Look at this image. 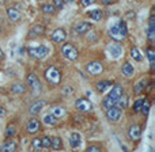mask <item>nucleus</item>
<instances>
[{"mask_svg":"<svg viewBox=\"0 0 155 152\" xmlns=\"http://www.w3.org/2000/svg\"><path fill=\"white\" fill-rule=\"evenodd\" d=\"M44 31H45V27L41 26V24H35V26L31 29V33L35 35V37H38V35H42Z\"/></svg>","mask_w":155,"mask_h":152,"instance_id":"obj_29","label":"nucleus"},{"mask_svg":"<svg viewBox=\"0 0 155 152\" xmlns=\"http://www.w3.org/2000/svg\"><path fill=\"white\" fill-rule=\"evenodd\" d=\"M143 101H144V99H137V101L134 103V112L135 113H140V110H142Z\"/></svg>","mask_w":155,"mask_h":152,"instance_id":"obj_37","label":"nucleus"},{"mask_svg":"<svg viewBox=\"0 0 155 152\" xmlns=\"http://www.w3.org/2000/svg\"><path fill=\"white\" fill-rule=\"evenodd\" d=\"M63 56L65 57L67 60H71V61H75V60L79 57V52L72 44H65L61 49Z\"/></svg>","mask_w":155,"mask_h":152,"instance_id":"obj_4","label":"nucleus"},{"mask_svg":"<svg viewBox=\"0 0 155 152\" xmlns=\"http://www.w3.org/2000/svg\"><path fill=\"white\" fill-rule=\"evenodd\" d=\"M4 114H5V109L3 106H0V117H3Z\"/></svg>","mask_w":155,"mask_h":152,"instance_id":"obj_42","label":"nucleus"},{"mask_svg":"<svg viewBox=\"0 0 155 152\" xmlns=\"http://www.w3.org/2000/svg\"><path fill=\"white\" fill-rule=\"evenodd\" d=\"M26 83L33 91H35V92H40L41 91L40 79H38V76L35 75V73H29L27 77H26Z\"/></svg>","mask_w":155,"mask_h":152,"instance_id":"obj_5","label":"nucleus"},{"mask_svg":"<svg viewBox=\"0 0 155 152\" xmlns=\"http://www.w3.org/2000/svg\"><path fill=\"white\" fill-rule=\"evenodd\" d=\"M101 2H102V3H104V4H105V5H109V4H110V3H112V0H101Z\"/></svg>","mask_w":155,"mask_h":152,"instance_id":"obj_43","label":"nucleus"},{"mask_svg":"<svg viewBox=\"0 0 155 152\" xmlns=\"http://www.w3.org/2000/svg\"><path fill=\"white\" fill-rule=\"evenodd\" d=\"M144 87H146V82H144V80H142V82H139L136 86H135V88H134L135 94H140L143 90H144Z\"/></svg>","mask_w":155,"mask_h":152,"instance_id":"obj_36","label":"nucleus"},{"mask_svg":"<svg viewBox=\"0 0 155 152\" xmlns=\"http://www.w3.org/2000/svg\"><path fill=\"white\" fill-rule=\"evenodd\" d=\"M41 8H42L44 14H49V15H52V14L56 12V8H54L53 4H45V5H42Z\"/></svg>","mask_w":155,"mask_h":152,"instance_id":"obj_30","label":"nucleus"},{"mask_svg":"<svg viewBox=\"0 0 155 152\" xmlns=\"http://www.w3.org/2000/svg\"><path fill=\"white\" fill-rule=\"evenodd\" d=\"M52 41L56 44H61L65 41V38H67V33L64 31V29H56L53 33H52L51 35Z\"/></svg>","mask_w":155,"mask_h":152,"instance_id":"obj_10","label":"nucleus"},{"mask_svg":"<svg viewBox=\"0 0 155 152\" xmlns=\"http://www.w3.org/2000/svg\"><path fill=\"white\" fill-rule=\"evenodd\" d=\"M27 132H29L30 134H34L37 133V132L41 131V122L37 120V118H31V120L27 122Z\"/></svg>","mask_w":155,"mask_h":152,"instance_id":"obj_11","label":"nucleus"},{"mask_svg":"<svg viewBox=\"0 0 155 152\" xmlns=\"http://www.w3.org/2000/svg\"><path fill=\"white\" fill-rule=\"evenodd\" d=\"M147 35H148V42L154 44V41H155V26H148Z\"/></svg>","mask_w":155,"mask_h":152,"instance_id":"obj_31","label":"nucleus"},{"mask_svg":"<svg viewBox=\"0 0 155 152\" xmlns=\"http://www.w3.org/2000/svg\"><path fill=\"white\" fill-rule=\"evenodd\" d=\"M18 150V143L16 141H7L0 147V151L3 152H14Z\"/></svg>","mask_w":155,"mask_h":152,"instance_id":"obj_16","label":"nucleus"},{"mask_svg":"<svg viewBox=\"0 0 155 152\" xmlns=\"http://www.w3.org/2000/svg\"><path fill=\"white\" fill-rule=\"evenodd\" d=\"M5 137H14L16 134V128L15 125H8L7 128H5V132H4Z\"/></svg>","mask_w":155,"mask_h":152,"instance_id":"obj_28","label":"nucleus"},{"mask_svg":"<svg viewBox=\"0 0 155 152\" xmlns=\"http://www.w3.org/2000/svg\"><path fill=\"white\" fill-rule=\"evenodd\" d=\"M3 57H4V54H3V50H2V49H0V60H2Z\"/></svg>","mask_w":155,"mask_h":152,"instance_id":"obj_44","label":"nucleus"},{"mask_svg":"<svg viewBox=\"0 0 155 152\" xmlns=\"http://www.w3.org/2000/svg\"><path fill=\"white\" fill-rule=\"evenodd\" d=\"M41 145H42V150H48L51 148V137L45 136L41 139Z\"/></svg>","mask_w":155,"mask_h":152,"instance_id":"obj_35","label":"nucleus"},{"mask_svg":"<svg viewBox=\"0 0 155 152\" xmlns=\"http://www.w3.org/2000/svg\"><path fill=\"white\" fill-rule=\"evenodd\" d=\"M31 148L33 150H35V151H40V150H42V145H41V139H33V141H31Z\"/></svg>","mask_w":155,"mask_h":152,"instance_id":"obj_34","label":"nucleus"},{"mask_svg":"<svg viewBox=\"0 0 155 152\" xmlns=\"http://www.w3.org/2000/svg\"><path fill=\"white\" fill-rule=\"evenodd\" d=\"M51 148H53L54 151H59L63 148V141L60 137H53L51 139Z\"/></svg>","mask_w":155,"mask_h":152,"instance_id":"obj_21","label":"nucleus"},{"mask_svg":"<svg viewBox=\"0 0 155 152\" xmlns=\"http://www.w3.org/2000/svg\"><path fill=\"white\" fill-rule=\"evenodd\" d=\"M123 73L125 76H132V75H134V67H132V64H129V63H124Z\"/></svg>","mask_w":155,"mask_h":152,"instance_id":"obj_25","label":"nucleus"},{"mask_svg":"<svg viewBox=\"0 0 155 152\" xmlns=\"http://www.w3.org/2000/svg\"><path fill=\"white\" fill-rule=\"evenodd\" d=\"M87 151H90V152H98V151H101V148H99L98 145H90V147L87 148Z\"/></svg>","mask_w":155,"mask_h":152,"instance_id":"obj_41","label":"nucleus"},{"mask_svg":"<svg viewBox=\"0 0 155 152\" xmlns=\"http://www.w3.org/2000/svg\"><path fill=\"white\" fill-rule=\"evenodd\" d=\"M121 52H123L121 46H118V45H112V46H110V54H112L114 59H117V57L120 56Z\"/></svg>","mask_w":155,"mask_h":152,"instance_id":"obj_26","label":"nucleus"},{"mask_svg":"<svg viewBox=\"0 0 155 152\" xmlns=\"http://www.w3.org/2000/svg\"><path fill=\"white\" fill-rule=\"evenodd\" d=\"M0 33H2V27H0Z\"/></svg>","mask_w":155,"mask_h":152,"instance_id":"obj_45","label":"nucleus"},{"mask_svg":"<svg viewBox=\"0 0 155 152\" xmlns=\"http://www.w3.org/2000/svg\"><path fill=\"white\" fill-rule=\"evenodd\" d=\"M127 106H128V96L123 94V95L117 99V102H116V107H118V109L123 110V109H125Z\"/></svg>","mask_w":155,"mask_h":152,"instance_id":"obj_20","label":"nucleus"},{"mask_svg":"<svg viewBox=\"0 0 155 152\" xmlns=\"http://www.w3.org/2000/svg\"><path fill=\"white\" fill-rule=\"evenodd\" d=\"M75 107L79 112H88V110H91V107H93V103L86 98H79V99H76V102H75Z\"/></svg>","mask_w":155,"mask_h":152,"instance_id":"obj_7","label":"nucleus"},{"mask_svg":"<svg viewBox=\"0 0 155 152\" xmlns=\"http://www.w3.org/2000/svg\"><path fill=\"white\" fill-rule=\"evenodd\" d=\"M45 79L48 80L51 84H59L61 82V72L57 70L56 67H49L45 71Z\"/></svg>","mask_w":155,"mask_h":152,"instance_id":"obj_2","label":"nucleus"},{"mask_svg":"<svg viewBox=\"0 0 155 152\" xmlns=\"http://www.w3.org/2000/svg\"><path fill=\"white\" fill-rule=\"evenodd\" d=\"M150 107H151V105H150V102H148V99L146 98L144 101H143V105H142V110L140 112L143 113L144 115H147L148 114V112H150Z\"/></svg>","mask_w":155,"mask_h":152,"instance_id":"obj_33","label":"nucleus"},{"mask_svg":"<svg viewBox=\"0 0 155 152\" xmlns=\"http://www.w3.org/2000/svg\"><path fill=\"white\" fill-rule=\"evenodd\" d=\"M44 124L49 125V126H54L57 124V118L54 117L53 114H46L45 117H44Z\"/></svg>","mask_w":155,"mask_h":152,"instance_id":"obj_23","label":"nucleus"},{"mask_svg":"<svg viewBox=\"0 0 155 152\" xmlns=\"http://www.w3.org/2000/svg\"><path fill=\"white\" fill-rule=\"evenodd\" d=\"M46 106L45 101H37L35 103L31 105V107H30V114L31 115H38L41 112H42V109Z\"/></svg>","mask_w":155,"mask_h":152,"instance_id":"obj_13","label":"nucleus"},{"mask_svg":"<svg viewBox=\"0 0 155 152\" xmlns=\"http://www.w3.org/2000/svg\"><path fill=\"white\" fill-rule=\"evenodd\" d=\"M109 34H110V37L112 38H114V40H123V35L120 34V30H118V26L116 24V26H112V29H110V31H109Z\"/></svg>","mask_w":155,"mask_h":152,"instance_id":"obj_24","label":"nucleus"},{"mask_svg":"<svg viewBox=\"0 0 155 152\" xmlns=\"http://www.w3.org/2000/svg\"><path fill=\"white\" fill-rule=\"evenodd\" d=\"M118 26V30H120V34L123 35V38H125L127 35H128V29H127V23L124 21H121L120 23L117 24Z\"/></svg>","mask_w":155,"mask_h":152,"instance_id":"obj_27","label":"nucleus"},{"mask_svg":"<svg viewBox=\"0 0 155 152\" xmlns=\"http://www.w3.org/2000/svg\"><path fill=\"white\" fill-rule=\"evenodd\" d=\"M53 5L56 10H61L64 7V0H53Z\"/></svg>","mask_w":155,"mask_h":152,"instance_id":"obj_39","label":"nucleus"},{"mask_svg":"<svg viewBox=\"0 0 155 152\" xmlns=\"http://www.w3.org/2000/svg\"><path fill=\"white\" fill-rule=\"evenodd\" d=\"M131 56H132V59L136 60V61H142V54H140V52H139L137 48L131 49Z\"/></svg>","mask_w":155,"mask_h":152,"instance_id":"obj_32","label":"nucleus"},{"mask_svg":"<svg viewBox=\"0 0 155 152\" xmlns=\"http://www.w3.org/2000/svg\"><path fill=\"white\" fill-rule=\"evenodd\" d=\"M11 91L14 94H23L26 91V86L22 84V83H16V84H12L11 86Z\"/></svg>","mask_w":155,"mask_h":152,"instance_id":"obj_22","label":"nucleus"},{"mask_svg":"<svg viewBox=\"0 0 155 152\" xmlns=\"http://www.w3.org/2000/svg\"><path fill=\"white\" fill-rule=\"evenodd\" d=\"M51 114H53L54 117L59 120V118H63L67 115V110H65V107H63V106H53L52 107Z\"/></svg>","mask_w":155,"mask_h":152,"instance_id":"obj_15","label":"nucleus"},{"mask_svg":"<svg viewBox=\"0 0 155 152\" xmlns=\"http://www.w3.org/2000/svg\"><path fill=\"white\" fill-rule=\"evenodd\" d=\"M123 87L118 84L113 86L112 87V91L109 92V95L105 96V99L102 101V105H104L105 109H109V107H113L116 106V102H117V99L120 98L121 95H123Z\"/></svg>","mask_w":155,"mask_h":152,"instance_id":"obj_1","label":"nucleus"},{"mask_svg":"<svg viewBox=\"0 0 155 152\" xmlns=\"http://www.w3.org/2000/svg\"><path fill=\"white\" fill-rule=\"evenodd\" d=\"M86 70H87V72L90 73V75H99V73H102V71H104V67H102V64L98 61H91L87 64Z\"/></svg>","mask_w":155,"mask_h":152,"instance_id":"obj_9","label":"nucleus"},{"mask_svg":"<svg viewBox=\"0 0 155 152\" xmlns=\"http://www.w3.org/2000/svg\"><path fill=\"white\" fill-rule=\"evenodd\" d=\"M88 16H90L93 21H95V22H99V21H102V18H104V12H102L101 10H91L90 12H88Z\"/></svg>","mask_w":155,"mask_h":152,"instance_id":"obj_18","label":"nucleus"},{"mask_svg":"<svg viewBox=\"0 0 155 152\" xmlns=\"http://www.w3.org/2000/svg\"><path fill=\"white\" fill-rule=\"evenodd\" d=\"M128 136H129V139H131L132 141H136V140H139L140 136H142V128H140V125H137V124H134V125L129 126Z\"/></svg>","mask_w":155,"mask_h":152,"instance_id":"obj_8","label":"nucleus"},{"mask_svg":"<svg viewBox=\"0 0 155 152\" xmlns=\"http://www.w3.org/2000/svg\"><path fill=\"white\" fill-rule=\"evenodd\" d=\"M80 143H82V137H80V134L78 132H75V133H72L70 136V145L72 148L80 147Z\"/></svg>","mask_w":155,"mask_h":152,"instance_id":"obj_17","label":"nucleus"},{"mask_svg":"<svg viewBox=\"0 0 155 152\" xmlns=\"http://www.w3.org/2000/svg\"><path fill=\"white\" fill-rule=\"evenodd\" d=\"M94 3H95V0H80V4L83 7H88L90 4H94Z\"/></svg>","mask_w":155,"mask_h":152,"instance_id":"obj_40","label":"nucleus"},{"mask_svg":"<svg viewBox=\"0 0 155 152\" xmlns=\"http://www.w3.org/2000/svg\"><path fill=\"white\" fill-rule=\"evenodd\" d=\"M7 15H8V18H10V21H12V22H19L22 19L21 11L14 8V7L7 8Z\"/></svg>","mask_w":155,"mask_h":152,"instance_id":"obj_14","label":"nucleus"},{"mask_svg":"<svg viewBox=\"0 0 155 152\" xmlns=\"http://www.w3.org/2000/svg\"><path fill=\"white\" fill-rule=\"evenodd\" d=\"M106 118L110 121V122H117V121H120L121 109H118V107H116V106L106 109Z\"/></svg>","mask_w":155,"mask_h":152,"instance_id":"obj_6","label":"nucleus"},{"mask_svg":"<svg viewBox=\"0 0 155 152\" xmlns=\"http://www.w3.org/2000/svg\"><path fill=\"white\" fill-rule=\"evenodd\" d=\"M147 56H148V60L151 63V68H154V63H155V52L153 49H148L147 50Z\"/></svg>","mask_w":155,"mask_h":152,"instance_id":"obj_38","label":"nucleus"},{"mask_svg":"<svg viewBox=\"0 0 155 152\" xmlns=\"http://www.w3.org/2000/svg\"><path fill=\"white\" fill-rule=\"evenodd\" d=\"M110 86H112V83H110L109 80H101V82L97 83V91L102 94V92H105Z\"/></svg>","mask_w":155,"mask_h":152,"instance_id":"obj_19","label":"nucleus"},{"mask_svg":"<svg viewBox=\"0 0 155 152\" xmlns=\"http://www.w3.org/2000/svg\"><path fill=\"white\" fill-rule=\"evenodd\" d=\"M91 30V24L88 22H79L75 27V31L78 35H83L86 33H88Z\"/></svg>","mask_w":155,"mask_h":152,"instance_id":"obj_12","label":"nucleus"},{"mask_svg":"<svg viewBox=\"0 0 155 152\" xmlns=\"http://www.w3.org/2000/svg\"><path fill=\"white\" fill-rule=\"evenodd\" d=\"M27 52H29V56L31 57V59L41 60V59H44V57L48 56L49 49H48V46L41 45V46H38V48H29Z\"/></svg>","mask_w":155,"mask_h":152,"instance_id":"obj_3","label":"nucleus"}]
</instances>
